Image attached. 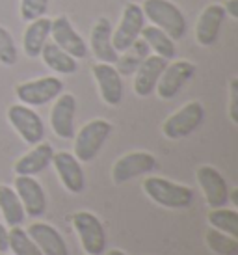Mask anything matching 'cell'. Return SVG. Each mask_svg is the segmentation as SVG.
Here are the masks:
<instances>
[{
  "label": "cell",
  "instance_id": "obj_1",
  "mask_svg": "<svg viewBox=\"0 0 238 255\" xmlns=\"http://www.w3.org/2000/svg\"><path fill=\"white\" fill-rule=\"evenodd\" d=\"M141 188L149 199H153L156 205L166 209H186L194 201V190L190 186L173 183L164 177L143 179Z\"/></svg>",
  "mask_w": 238,
  "mask_h": 255
},
{
  "label": "cell",
  "instance_id": "obj_2",
  "mask_svg": "<svg viewBox=\"0 0 238 255\" xmlns=\"http://www.w3.org/2000/svg\"><path fill=\"white\" fill-rule=\"evenodd\" d=\"M141 9L145 19H149L153 26L164 30L173 41H179L184 36L186 19L171 0H145Z\"/></svg>",
  "mask_w": 238,
  "mask_h": 255
},
{
  "label": "cell",
  "instance_id": "obj_3",
  "mask_svg": "<svg viewBox=\"0 0 238 255\" xmlns=\"http://www.w3.org/2000/svg\"><path fill=\"white\" fill-rule=\"evenodd\" d=\"M112 123L106 120H91L73 136L75 156L80 162H91L103 149L108 136L112 134Z\"/></svg>",
  "mask_w": 238,
  "mask_h": 255
},
{
  "label": "cell",
  "instance_id": "obj_4",
  "mask_svg": "<svg viewBox=\"0 0 238 255\" xmlns=\"http://www.w3.org/2000/svg\"><path fill=\"white\" fill-rule=\"evenodd\" d=\"M71 224L77 231L86 255H103L106 248V231L103 222L90 211H78L73 214Z\"/></svg>",
  "mask_w": 238,
  "mask_h": 255
},
{
  "label": "cell",
  "instance_id": "obj_5",
  "mask_svg": "<svg viewBox=\"0 0 238 255\" xmlns=\"http://www.w3.org/2000/svg\"><path fill=\"white\" fill-rule=\"evenodd\" d=\"M145 26V15L140 4L128 2L121 13L119 24L112 30V45L116 52H125L140 39V32Z\"/></svg>",
  "mask_w": 238,
  "mask_h": 255
},
{
  "label": "cell",
  "instance_id": "obj_6",
  "mask_svg": "<svg viewBox=\"0 0 238 255\" xmlns=\"http://www.w3.org/2000/svg\"><path fill=\"white\" fill-rule=\"evenodd\" d=\"M205 108L199 101H190L177 112H173L162 125V132L169 140H181L190 136L203 123Z\"/></svg>",
  "mask_w": 238,
  "mask_h": 255
},
{
  "label": "cell",
  "instance_id": "obj_7",
  "mask_svg": "<svg viewBox=\"0 0 238 255\" xmlns=\"http://www.w3.org/2000/svg\"><path fill=\"white\" fill-rule=\"evenodd\" d=\"M63 93V82L58 77H41L26 80L15 88V95L26 107H43Z\"/></svg>",
  "mask_w": 238,
  "mask_h": 255
},
{
  "label": "cell",
  "instance_id": "obj_8",
  "mask_svg": "<svg viewBox=\"0 0 238 255\" xmlns=\"http://www.w3.org/2000/svg\"><path fill=\"white\" fill-rule=\"evenodd\" d=\"M7 121L28 145H35L45 140V123L32 107L11 105L7 108Z\"/></svg>",
  "mask_w": 238,
  "mask_h": 255
},
{
  "label": "cell",
  "instance_id": "obj_9",
  "mask_svg": "<svg viewBox=\"0 0 238 255\" xmlns=\"http://www.w3.org/2000/svg\"><path fill=\"white\" fill-rule=\"evenodd\" d=\"M156 168V158L149 151H132L118 158L112 166V181L116 184H125L132 179L151 173Z\"/></svg>",
  "mask_w": 238,
  "mask_h": 255
},
{
  "label": "cell",
  "instance_id": "obj_10",
  "mask_svg": "<svg viewBox=\"0 0 238 255\" xmlns=\"http://www.w3.org/2000/svg\"><path fill=\"white\" fill-rule=\"evenodd\" d=\"M196 75V65L188 60H177L166 65V69L162 71L158 84L154 88V92L158 93V97L164 101H169L177 97L179 92L190 82Z\"/></svg>",
  "mask_w": 238,
  "mask_h": 255
},
{
  "label": "cell",
  "instance_id": "obj_11",
  "mask_svg": "<svg viewBox=\"0 0 238 255\" xmlns=\"http://www.w3.org/2000/svg\"><path fill=\"white\" fill-rule=\"evenodd\" d=\"M196 179L201 192H203L205 201L209 203L210 209L225 207L229 203V186H227V181H225V177L214 166H209V164L199 166L196 171Z\"/></svg>",
  "mask_w": 238,
  "mask_h": 255
},
{
  "label": "cell",
  "instance_id": "obj_12",
  "mask_svg": "<svg viewBox=\"0 0 238 255\" xmlns=\"http://www.w3.org/2000/svg\"><path fill=\"white\" fill-rule=\"evenodd\" d=\"M50 37H52V41L56 43L60 49L65 50L75 60L88 56V50L90 49H88L86 41L82 39V36L71 24L69 17L58 15L56 19H52V22H50Z\"/></svg>",
  "mask_w": 238,
  "mask_h": 255
},
{
  "label": "cell",
  "instance_id": "obj_13",
  "mask_svg": "<svg viewBox=\"0 0 238 255\" xmlns=\"http://www.w3.org/2000/svg\"><path fill=\"white\" fill-rule=\"evenodd\" d=\"M75 114L77 99L71 93H60L50 108V127L62 140H73L75 136Z\"/></svg>",
  "mask_w": 238,
  "mask_h": 255
},
{
  "label": "cell",
  "instance_id": "obj_14",
  "mask_svg": "<svg viewBox=\"0 0 238 255\" xmlns=\"http://www.w3.org/2000/svg\"><path fill=\"white\" fill-rule=\"evenodd\" d=\"M15 194L19 196L24 209V214L39 218L47 211V198L41 183L34 175H17L15 177Z\"/></svg>",
  "mask_w": 238,
  "mask_h": 255
},
{
  "label": "cell",
  "instance_id": "obj_15",
  "mask_svg": "<svg viewBox=\"0 0 238 255\" xmlns=\"http://www.w3.org/2000/svg\"><path fill=\"white\" fill-rule=\"evenodd\" d=\"M52 166L56 170L58 177L65 186V190L71 194H80L86 188L84 170L80 166V160L69 151H58L52 155Z\"/></svg>",
  "mask_w": 238,
  "mask_h": 255
},
{
  "label": "cell",
  "instance_id": "obj_16",
  "mask_svg": "<svg viewBox=\"0 0 238 255\" xmlns=\"http://www.w3.org/2000/svg\"><path fill=\"white\" fill-rule=\"evenodd\" d=\"M93 78L99 86V93L101 99L105 101L108 107H118L121 99H123V82H121V75L114 67L112 64H97L91 67Z\"/></svg>",
  "mask_w": 238,
  "mask_h": 255
},
{
  "label": "cell",
  "instance_id": "obj_17",
  "mask_svg": "<svg viewBox=\"0 0 238 255\" xmlns=\"http://www.w3.org/2000/svg\"><path fill=\"white\" fill-rule=\"evenodd\" d=\"M225 21V9L222 4H209L196 24V41L201 47H212L220 37V30Z\"/></svg>",
  "mask_w": 238,
  "mask_h": 255
},
{
  "label": "cell",
  "instance_id": "obj_18",
  "mask_svg": "<svg viewBox=\"0 0 238 255\" xmlns=\"http://www.w3.org/2000/svg\"><path fill=\"white\" fill-rule=\"evenodd\" d=\"M168 60H164L162 56H145L143 62L138 65L136 75H134V93L138 97H149L154 92V88L158 84L162 71L166 69Z\"/></svg>",
  "mask_w": 238,
  "mask_h": 255
},
{
  "label": "cell",
  "instance_id": "obj_19",
  "mask_svg": "<svg viewBox=\"0 0 238 255\" xmlns=\"http://www.w3.org/2000/svg\"><path fill=\"white\" fill-rule=\"evenodd\" d=\"M26 233L35 242V246L41 250L43 255H69L67 244L54 226L45 222H34L30 224Z\"/></svg>",
  "mask_w": 238,
  "mask_h": 255
},
{
  "label": "cell",
  "instance_id": "obj_20",
  "mask_svg": "<svg viewBox=\"0 0 238 255\" xmlns=\"http://www.w3.org/2000/svg\"><path fill=\"white\" fill-rule=\"evenodd\" d=\"M112 22L106 17H101L95 26L91 28L90 36V49L93 52V56L97 58L103 64H118L119 54L116 52L112 45Z\"/></svg>",
  "mask_w": 238,
  "mask_h": 255
},
{
  "label": "cell",
  "instance_id": "obj_21",
  "mask_svg": "<svg viewBox=\"0 0 238 255\" xmlns=\"http://www.w3.org/2000/svg\"><path fill=\"white\" fill-rule=\"evenodd\" d=\"M52 155H54V147L49 142H39L30 149L28 153L15 162L13 170L17 175H37L43 170H47L52 162Z\"/></svg>",
  "mask_w": 238,
  "mask_h": 255
},
{
  "label": "cell",
  "instance_id": "obj_22",
  "mask_svg": "<svg viewBox=\"0 0 238 255\" xmlns=\"http://www.w3.org/2000/svg\"><path fill=\"white\" fill-rule=\"evenodd\" d=\"M50 22L49 17H39L35 21H30L28 26L24 28L22 34V49L28 58H39L45 43L50 37Z\"/></svg>",
  "mask_w": 238,
  "mask_h": 255
},
{
  "label": "cell",
  "instance_id": "obj_23",
  "mask_svg": "<svg viewBox=\"0 0 238 255\" xmlns=\"http://www.w3.org/2000/svg\"><path fill=\"white\" fill-rule=\"evenodd\" d=\"M39 58L43 60V64L49 69L60 73V75H73L78 69L77 60L69 56L65 50H62L54 41H47L43 47Z\"/></svg>",
  "mask_w": 238,
  "mask_h": 255
},
{
  "label": "cell",
  "instance_id": "obj_24",
  "mask_svg": "<svg viewBox=\"0 0 238 255\" xmlns=\"http://www.w3.org/2000/svg\"><path fill=\"white\" fill-rule=\"evenodd\" d=\"M140 37L156 56H162L164 60H173L177 56L175 41L164 30L156 28V26H143L140 32Z\"/></svg>",
  "mask_w": 238,
  "mask_h": 255
},
{
  "label": "cell",
  "instance_id": "obj_25",
  "mask_svg": "<svg viewBox=\"0 0 238 255\" xmlns=\"http://www.w3.org/2000/svg\"><path fill=\"white\" fill-rule=\"evenodd\" d=\"M0 214L4 216V222L9 227L21 226L24 220V209H22L21 199L15 194L13 188L6 184H0Z\"/></svg>",
  "mask_w": 238,
  "mask_h": 255
},
{
  "label": "cell",
  "instance_id": "obj_26",
  "mask_svg": "<svg viewBox=\"0 0 238 255\" xmlns=\"http://www.w3.org/2000/svg\"><path fill=\"white\" fill-rule=\"evenodd\" d=\"M7 250H11L13 255H43L41 250L35 246V242L26 233V229H22L21 226L9 227V231H7Z\"/></svg>",
  "mask_w": 238,
  "mask_h": 255
},
{
  "label": "cell",
  "instance_id": "obj_27",
  "mask_svg": "<svg viewBox=\"0 0 238 255\" xmlns=\"http://www.w3.org/2000/svg\"><path fill=\"white\" fill-rule=\"evenodd\" d=\"M209 224L218 231L238 239V213L235 209H227V207L212 209L209 213Z\"/></svg>",
  "mask_w": 238,
  "mask_h": 255
},
{
  "label": "cell",
  "instance_id": "obj_28",
  "mask_svg": "<svg viewBox=\"0 0 238 255\" xmlns=\"http://www.w3.org/2000/svg\"><path fill=\"white\" fill-rule=\"evenodd\" d=\"M205 242L214 254L218 255H238V239L218 229H209L205 235Z\"/></svg>",
  "mask_w": 238,
  "mask_h": 255
},
{
  "label": "cell",
  "instance_id": "obj_29",
  "mask_svg": "<svg viewBox=\"0 0 238 255\" xmlns=\"http://www.w3.org/2000/svg\"><path fill=\"white\" fill-rule=\"evenodd\" d=\"M145 47H147V45H145L143 39H141V41H136L130 49L123 52L125 56L118 58L119 75H132V73L138 69V65L143 62V58L149 56L147 52H145Z\"/></svg>",
  "mask_w": 238,
  "mask_h": 255
},
{
  "label": "cell",
  "instance_id": "obj_30",
  "mask_svg": "<svg viewBox=\"0 0 238 255\" xmlns=\"http://www.w3.org/2000/svg\"><path fill=\"white\" fill-rule=\"evenodd\" d=\"M17 60H19V52L15 47L13 36L4 26H0V64L11 67L17 64Z\"/></svg>",
  "mask_w": 238,
  "mask_h": 255
},
{
  "label": "cell",
  "instance_id": "obj_31",
  "mask_svg": "<svg viewBox=\"0 0 238 255\" xmlns=\"http://www.w3.org/2000/svg\"><path fill=\"white\" fill-rule=\"evenodd\" d=\"M49 9V0H21V19L24 22L45 17Z\"/></svg>",
  "mask_w": 238,
  "mask_h": 255
},
{
  "label": "cell",
  "instance_id": "obj_32",
  "mask_svg": "<svg viewBox=\"0 0 238 255\" xmlns=\"http://www.w3.org/2000/svg\"><path fill=\"white\" fill-rule=\"evenodd\" d=\"M229 118L238 125V78H231L229 82Z\"/></svg>",
  "mask_w": 238,
  "mask_h": 255
},
{
  "label": "cell",
  "instance_id": "obj_33",
  "mask_svg": "<svg viewBox=\"0 0 238 255\" xmlns=\"http://www.w3.org/2000/svg\"><path fill=\"white\" fill-rule=\"evenodd\" d=\"M224 9L225 15H231L233 19H238V0H225Z\"/></svg>",
  "mask_w": 238,
  "mask_h": 255
},
{
  "label": "cell",
  "instance_id": "obj_34",
  "mask_svg": "<svg viewBox=\"0 0 238 255\" xmlns=\"http://www.w3.org/2000/svg\"><path fill=\"white\" fill-rule=\"evenodd\" d=\"M7 250V229L4 224H0V254Z\"/></svg>",
  "mask_w": 238,
  "mask_h": 255
},
{
  "label": "cell",
  "instance_id": "obj_35",
  "mask_svg": "<svg viewBox=\"0 0 238 255\" xmlns=\"http://www.w3.org/2000/svg\"><path fill=\"white\" fill-rule=\"evenodd\" d=\"M229 199H231L235 205H238V190H233L231 194H229Z\"/></svg>",
  "mask_w": 238,
  "mask_h": 255
},
{
  "label": "cell",
  "instance_id": "obj_36",
  "mask_svg": "<svg viewBox=\"0 0 238 255\" xmlns=\"http://www.w3.org/2000/svg\"><path fill=\"white\" fill-rule=\"evenodd\" d=\"M106 255H126V254L121 252V250H110V252H106Z\"/></svg>",
  "mask_w": 238,
  "mask_h": 255
}]
</instances>
